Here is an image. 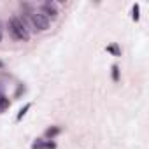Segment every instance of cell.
Here are the masks:
<instances>
[{"label":"cell","instance_id":"3","mask_svg":"<svg viewBox=\"0 0 149 149\" xmlns=\"http://www.w3.org/2000/svg\"><path fill=\"white\" fill-rule=\"evenodd\" d=\"M60 132H61V128H60V126H51V128H47V130H46V137H47V139H53V137H56Z\"/></svg>","mask_w":149,"mask_h":149},{"label":"cell","instance_id":"13","mask_svg":"<svg viewBox=\"0 0 149 149\" xmlns=\"http://www.w3.org/2000/svg\"><path fill=\"white\" fill-rule=\"evenodd\" d=\"M2 67H4V63H2V61H0V68H2Z\"/></svg>","mask_w":149,"mask_h":149},{"label":"cell","instance_id":"7","mask_svg":"<svg viewBox=\"0 0 149 149\" xmlns=\"http://www.w3.org/2000/svg\"><path fill=\"white\" fill-rule=\"evenodd\" d=\"M44 147H46V142L40 140V139H37V140L32 144V149H44Z\"/></svg>","mask_w":149,"mask_h":149},{"label":"cell","instance_id":"5","mask_svg":"<svg viewBox=\"0 0 149 149\" xmlns=\"http://www.w3.org/2000/svg\"><path fill=\"white\" fill-rule=\"evenodd\" d=\"M11 105V102H9V98H6L2 93H0V111H4V109H7Z\"/></svg>","mask_w":149,"mask_h":149},{"label":"cell","instance_id":"10","mask_svg":"<svg viewBox=\"0 0 149 149\" xmlns=\"http://www.w3.org/2000/svg\"><path fill=\"white\" fill-rule=\"evenodd\" d=\"M21 93H25V86H23V84H19V86H18V91H16V95H14V97L18 98Z\"/></svg>","mask_w":149,"mask_h":149},{"label":"cell","instance_id":"1","mask_svg":"<svg viewBox=\"0 0 149 149\" xmlns=\"http://www.w3.org/2000/svg\"><path fill=\"white\" fill-rule=\"evenodd\" d=\"M9 30H11L13 37L18 39V40H23V42L30 40V30L25 26V23L21 21V18L13 16V18L9 19Z\"/></svg>","mask_w":149,"mask_h":149},{"label":"cell","instance_id":"12","mask_svg":"<svg viewBox=\"0 0 149 149\" xmlns=\"http://www.w3.org/2000/svg\"><path fill=\"white\" fill-rule=\"evenodd\" d=\"M0 42H2V30H0Z\"/></svg>","mask_w":149,"mask_h":149},{"label":"cell","instance_id":"9","mask_svg":"<svg viewBox=\"0 0 149 149\" xmlns=\"http://www.w3.org/2000/svg\"><path fill=\"white\" fill-rule=\"evenodd\" d=\"M118 79H119V67L112 65V81H118Z\"/></svg>","mask_w":149,"mask_h":149},{"label":"cell","instance_id":"6","mask_svg":"<svg viewBox=\"0 0 149 149\" xmlns=\"http://www.w3.org/2000/svg\"><path fill=\"white\" fill-rule=\"evenodd\" d=\"M107 51H109V53H112L114 56H121V49H119L116 44H112V46H107Z\"/></svg>","mask_w":149,"mask_h":149},{"label":"cell","instance_id":"11","mask_svg":"<svg viewBox=\"0 0 149 149\" xmlns=\"http://www.w3.org/2000/svg\"><path fill=\"white\" fill-rule=\"evenodd\" d=\"M44 149H56V144L54 142H46V147Z\"/></svg>","mask_w":149,"mask_h":149},{"label":"cell","instance_id":"4","mask_svg":"<svg viewBox=\"0 0 149 149\" xmlns=\"http://www.w3.org/2000/svg\"><path fill=\"white\" fill-rule=\"evenodd\" d=\"M30 107H32V104H26V105H25V107H23V109H21V111L18 112V116H16V121H21V119L25 118V114H26V112L30 111Z\"/></svg>","mask_w":149,"mask_h":149},{"label":"cell","instance_id":"2","mask_svg":"<svg viewBox=\"0 0 149 149\" xmlns=\"http://www.w3.org/2000/svg\"><path fill=\"white\" fill-rule=\"evenodd\" d=\"M39 13H42L47 19L58 16V9H56V6H54L53 2H44V4L40 6V11H39Z\"/></svg>","mask_w":149,"mask_h":149},{"label":"cell","instance_id":"8","mask_svg":"<svg viewBox=\"0 0 149 149\" xmlns=\"http://www.w3.org/2000/svg\"><path fill=\"white\" fill-rule=\"evenodd\" d=\"M139 11H140V7H139V4H135V6H133V9H132V13H133V14H132V18H133L135 21H139V18H140V16H139Z\"/></svg>","mask_w":149,"mask_h":149}]
</instances>
